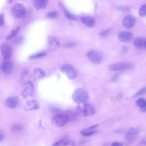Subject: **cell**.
Instances as JSON below:
<instances>
[{"label": "cell", "mask_w": 146, "mask_h": 146, "mask_svg": "<svg viewBox=\"0 0 146 146\" xmlns=\"http://www.w3.org/2000/svg\"><path fill=\"white\" fill-rule=\"evenodd\" d=\"M89 95L87 91L83 88L76 90L72 95V98L75 102L78 104H84L88 99Z\"/></svg>", "instance_id": "6da1fadb"}, {"label": "cell", "mask_w": 146, "mask_h": 146, "mask_svg": "<svg viewBox=\"0 0 146 146\" xmlns=\"http://www.w3.org/2000/svg\"><path fill=\"white\" fill-rule=\"evenodd\" d=\"M134 67L133 63L130 62H119L110 64L108 70L111 71H120L131 69Z\"/></svg>", "instance_id": "7a4b0ae2"}, {"label": "cell", "mask_w": 146, "mask_h": 146, "mask_svg": "<svg viewBox=\"0 0 146 146\" xmlns=\"http://www.w3.org/2000/svg\"><path fill=\"white\" fill-rule=\"evenodd\" d=\"M69 120L70 119L67 115L61 113L55 115L52 118L53 123L58 127H62L64 126L69 121Z\"/></svg>", "instance_id": "3957f363"}, {"label": "cell", "mask_w": 146, "mask_h": 146, "mask_svg": "<svg viewBox=\"0 0 146 146\" xmlns=\"http://www.w3.org/2000/svg\"><path fill=\"white\" fill-rule=\"evenodd\" d=\"M78 111L83 116H90L95 113L94 107L90 103H84L82 106L78 108Z\"/></svg>", "instance_id": "277c9868"}, {"label": "cell", "mask_w": 146, "mask_h": 146, "mask_svg": "<svg viewBox=\"0 0 146 146\" xmlns=\"http://www.w3.org/2000/svg\"><path fill=\"white\" fill-rule=\"evenodd\" d=\"M26 12V9L25 6L21 3H17L11 9V14L13 17L16 18H19L22 17Z\"/></svg>", "instance_id": "5b68a950"}, {"label": "cell", "mask_w": 146, "mask_h": 146, "mask_svg": "<svg viewBox=\"0 0 146 146\" xmlns=\"http://www.w3.org/2000/svg\"><path fill=\"white\" fill-rule=\"evenodd\" d=\"M88 59L94 63H100L102 60V56L100 52L95 50H91L87 52Z\"/></svg>", "instance_id": "8992f818"}, {"label": "cell", "mask_w": 146, "mask_h": 146, "mask_svg": "<svg viewBox=\"0 0 146 146\" xmlns=\"http://www.w3.org/2000/svg\"><path fill=\"white\" fill-rule=\"evenodd\" d=\"M139 131L137 129L135 128H131L129 129L125 137V143L127 144H131L136 138Z\"/></svg>", "instance_id": "52a82bcc"}, {"label": "cell", "mask_w": 146, "mask_h": 146, "mask_svg": "<svg viewBox=\"0 0 146 146\" xmlns=\"http://www.w3.org/2000/svg\"><path fill=\"white\" fill-rule=\"evenodd\" d=\"M62 71L65 73L70 79H74L77 76V72L73 67L68 64H65L62 66Z\"/></svg>", "instance_id": "ba28073f"}, {"label": "cell", "mask_w": 146, "mask_h": 146, "mask_svg": "<svg viewBox=\"0 0 146 146\" xmlns=\"http://www.w3.org/2000/svg\"><path fill=\"white\" fill-rule=\"evenodd\" d=\"M0 51L4 59H9L13 54V48L8 44H2L0 47Z\"/></svg>", "instance_id": "9c48e42d"}, {"label": "cell", "mask_w": 146, "mask_h": 146, "mask_svg": "<svg viewBox=\"0 0 146 146\" xmlns=\"http://www.w3.org/2000/svg\"><path fill=\"white\" fill-rule=\"evenodd\" d=\"M34 91V86L33 83L28 81L26 82L23 86V90L22 91V94L25 96H31L33 94Z\"/></svg>", "instance_id": "30bf717a"}, {"label": "cell", "mask_w": 146, "mask_h": 146, "mask_svg": "<svg viewBox=\"0 0 146 146\" xmlns=\"http://www.w3.org/2000/svg\"><path fill=\"white\" fill-rule=\"evenodd\" d=\"M133 37V34L129 31H120L117 34V38L119 40L122 42L127 43L131 41Z\"/></svg>", "instance_id": "8fae6325"}, {"label": "cell", "mask_w": 146, "mask_h": 146, "mask_svg": "<svg viewBox=\"0 0 146 146\" xmlns=\"http://www.w3.org/2000/svg\"><path fill=\"white\" fill-rule=\"evenodd\" d=\"M1 69L5 74H10L13 69V62L10 59H4L1 64Z\"/></svg>", "instance_id": "7c38bea8"}, {"label": "cell", "mask_w": 146, "mask_h": 146, "mask_svg": "<svg viewBox=\"0 0 146 146\" xmlns=\"http://www.w3.org/2000/svg\"><path fill=\"white\" fill-rule=\"evenodd\" d=\"M136 19L132 15H127L124 17L122 21V25L126 28H132L135 24Z\"/></svg>", "instance_id": "4fadbf2b"}, {"label": "cell", "mask_w": 146, "mask_h": 146, "mask_svg": "<svg viewBox=\"0 0 146 146\" xmlns=\"http://www.w3.org/2000/svg\"><path fill=\"white\" fill-rule=\"evenodd\" d=\"M80 20L84 25H86L88 27H93L95 23V19L92 17H88V16L82 17L80 18Z\"/></svg>", "instance_id": "5bb4252c"}, {"label": "cell", "mask_w": 146, "mask_h": 146, "mask_svg": "<svg viewBox=\"0 0 146 146\" xmlns=\"http://www.w3.org/2000/svg\"><path fill=\"white\" fill-rule=\"evenodd\" d=\"M18 99L15 96H10L5 101V104L9 108H15L17 106Z\"/></svg>", "instance_id": "9a60e30c"}, {"label": "cell", "mask_w": 146, "mask_h": 146, "mask_svg": "<svg viewBox=\"0 0 146 146\" xmlns=\"http://www.w3.org/2000/svg\"><path fill=\"white\" fill-rule=\"evenodd\" d=\"M48 46L50 48L54 50L60 46L59 42L53 36H50L48 38Z\"/></svg>", "instance_id": "2e32d148"}, {"label": "cell", "mask_w": 146, "mask_h": 146, "mask_svg": "<svg viewBox=\"0 0 146 146\" xmlns=\"http://www.w3.org/2000/svg\"><path fill=\"white\" fill-rule=\"evenodd\" d=\"M145 39L143 38H136L133 41L134 46L138 49H140L144 47Z\"/></svg>", "instance_id": "e0dca14e"}, {"label": "cell", "mask_w": 146, "mask_h": 146, "mask_svg": "<svg viewBox=\"0 0 146 146\" xmlns=\"http://www.w3.org/2000/svg\"><path fill=\"white\" fill-rule=\"evenodd\" d=\"M47 1L44 0H37L34 1L35 7L38 9H43L46 7Z\"/></svg>", "instance_id": "ac0fdd59"}, {"label": "cell", "mask_w": 146, "mask_h": 146, "mask_svg": "<svg viewBox=\"0 0 146 146\" xmlns=\"http://www.w3.org/2000/svg\"><path fill=\"white\" fill-rule=\"evenodd\" d=\"M34 74L36 76H37L38 78H43L45 76V72L44 71L39 68H35L34 70Z\"/></svg>", "instance_id": "d6986e66"}, {"label": "cell", "mask_w": 146, "mask_h": 146, "mask_svg": "<svg viewBox=\"0 0 146 146\" xmlns=\"http://www.w3.org/2000/svg\"><path fill=\"white\" fill-rule=\"evenodd\" d=\"M19 26L18 27H17L15 29H13L11 31V33H10V34L8 35L7 37V39H12L13 38H14L17 34V33L19 31Z\"/></svg>", "instance_id": "ffe728a7"}, {"label": "cell", "mask_w": 146, "mask_h": 146, "mask_svg": "<svg viewBox=\"0 0 146 146\" xmlns=\"http://www.w3.org/2000/svg\"><path fill=\"white\" fill-rule=\"evenodd\" d=\"M27 108L30 110H33V109H36L38 107V104L37 102L35 101H31L27 104Z\"/></svg>", "instance_id": "44dd1931"}, {"label": "cell", "mask_w": 146, "mask_h": 146, "mask_svg": "<svg viewBox=\"0 0 146 146\" xmlns=\"http://www.w3.org/2000/svg\"><path fill=\"white\" fill-rule=\"evenodd\" d=\"M136 105L141 108L146 105V100L143 98H139L136 102Z\"/></svg>", "instance_id": "7402d4cb"}, {"label": "cell", "mask_w": 146, "mask_h": 146, "mask_svg": "<svg viewBox=\"0 0 146 146\" xmlns=\"http://www.w3.org/2000/svg\"><path fill=\"white\" fill-rule=\"evenodd\" d=\"M96 132V130H87V129H85L83 131L81 132L82 134L86 136H91V135H94V133H95Z\"/></svg>", "instance_id": "603a6c76"}, {"label": "cell", "mask_w": 146, "mask_h": 146, "mask_svg": "<svg viewBox=\"0 0 146 146\" xmlns=\"http://www.w3.org/2000/svg\"><path fill=\"white\" fill-rule=\"evenodd\" d=\"M139 14L141 17L146 16V3L140 7L139 11Z\"/></svg>", "instance_id": "cb8c5ba5"}, {"label": "cell", "mask_w": 146, "mask_h": 146, "mask_svg": "<svg viewBox=\"0 0 146 146\" xmlns=\"http://www.w3.org/2000/svg\"><path fill=\"white\" fill-rule=\"evenodd\" d=\"M22 126L21 125H19V124H15V125H14L12 128H11V130L14 132H19L21 131L22 130Z\"/></svg>", "instance_id": "d4e9b609"}, {"label": "cell", "mask_w": 146, "mask_h": 146, "mask_svg": "<svg viewBox=\"0 0 146 146\" xmlns=\"http://www.w3.org/2000/svg\"><path fill=\"white\" fill-rule=\"evenodd\" d=\"M64 13H65V15L66 16L70 19H73V20H76V17L74 15L71 14L70 13H69L67 10H66V9H64Z\"/></svg>", "instance_id": "484cf974"}, {"label": "cell", "mask_w": 146, "mask_h": 146, "mask_svg": "<svg viewBox=\"0 0 146 146\" xmlns=\"http://www.w3.org/2000/svg\"><path fill=\"white\" fill-rule=\"evenodd\" d=\"M46 53L45 52H40V53H38V54H34V55H31L30 57V59H36V58H42L43 56H44V55H46Z\"/></svg>", "instance_id": "4316f807"}, {"label": "cell", "mask_w": 146, "mask_h": 146, "mask_svg": "<svg viewBox=\"0 0 146 146\" xmlns=\"http://www.w3.org/2000/svg\"><path fill=\"white\" fill-rule=\"evenodd\" d=\"M146 94V86H145L144 87L142 88L141 89H140V90H139L136 94L135 95V96H141L143 95L144 94Z\"/></svg>", "instance_id": "83f0119b"}, {"label": "cell", "mask_w": 146, "mask_h": 146, "mask_svg": "<svg viewBox=\"0 0 146 146\" xmlns=\"http://www.w3.org/2000/svg\"><path fill=\"white\" fill-rule=\"evenodd\" d=\"M58 16V13L56 11H51L47 13V17L48 18H56Z\"/></svg>", "instance_id": "f1b7e54d"}, {"label": "cell", "mask_w": 146, "mask_h": 146, "mask_svg": "<svg viewBox=\"0 0 146 146\" xmlns=\"http://www.w3.org/2000/svg\"><path fill=\"white\" fill-rule=\"evenodd\" d=\"M110 31V29H106L105 30H103L100 33V35L103 36H105L107 34H108Z\"/></svg>", "instance_id": "f546056e"}, {"label": "cell", "mask_w": 146, "mask_h": 146, "mask_svg": "<svg viewBox=\"0 0 146 146\" xmlns=\"http://www.w3.org/2000/svg\"><path fill=\"white\" fill-rule=\"evenodd\" d=\"M4 24V19L3 14H0V26H2Z\"/></svg>", "instance_id": "4dcf8cb0"}, {"label": "cell", "mask_w": 146, "mask_h": 146, "mask_svg": "<svg viewBox=\"0 0 146 146\" xmlns=\"http://www.w3.org/2000/svg\"><path fill=\"white\" fill-rule=\"evenodd\" d=\"M111 146H123V144L119 142H113L112 143Z\"/></svg>", "instance_id": "1f68e13d"}, {"label": "cell", "mask_w": 146, "mask_h": 146, "mask_svg": "<svg viewBox=\"0 0 146 146\" xmlns=\"http://www.w3.org/2000/svg\"><path fill=\"white\" fill-rule=\"evenodd\" d=\"M3 139H4V134L1 131H0V142L2 141Z\"/></svg>", "instance_id": "d6a6232c"}, {"label": "cell", "mask_w": 146, "mask_h": 146, "mask_svg": "<svg viewBox=\"0 0 146 146\" xmlns=\"http://www.w3.org/2000/svg\"><path fill=\"white\" fill-rule=\"evenodd\" d=\"M141 111L142 112H146V105H145L144 107H143V108H141Z\"/></svg>", "instance_id": "836d02e7"}, {"label": "cell", "mask_w": 146, "mask_h": 146, "mask_svg": "<svg viewBox=\"0 0 146 146\" xmlns=\"http://www.w3.org/2000/svg\"><path fill=\"white\" fill-rule=\"evenodd\" d=\"M144 47L146 48V39H145V43H144Z\"/></svg>", "instance_id": "e575fe53"}]
</instances>
